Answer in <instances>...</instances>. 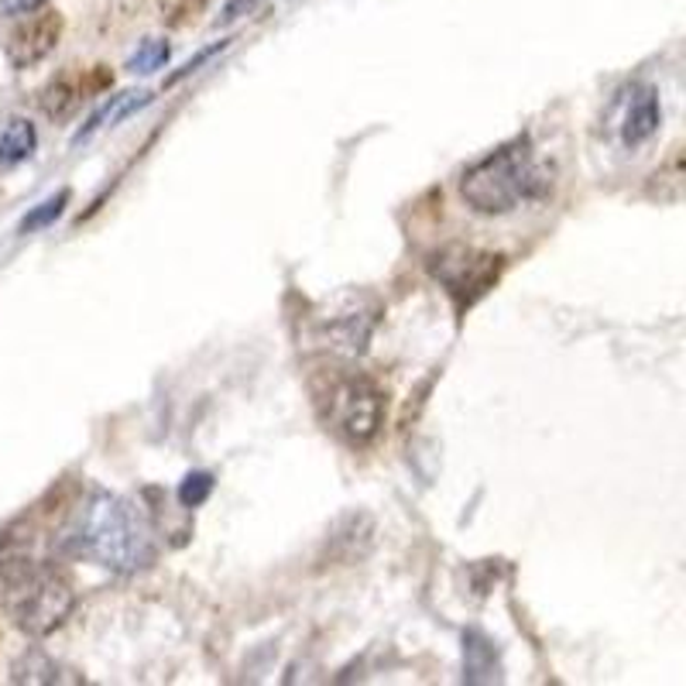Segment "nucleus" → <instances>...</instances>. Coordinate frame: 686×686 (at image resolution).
Listing matches in <instances>:
<instances>
[{"label":"nucleus","instance_id":"f257e3e1","mask_svg":"<svg viewBox=\"0 0 686 686\" xmlns=\"http://www.w3.org/2000/svg\"><path fill=\"white\" fill-rule=\"evenodd\" d=\"M59 550L128 577L155 563V532L134 501L97 491L76 508L59 535Z\"/></svg>","mask_w":686,"mask_h":686},{"label":"nucleus","instance_id":"f03ea898","mask_svg":"<svg viewBox=\"0 0 686 686\" xmlns=\"http://www.w3.org/2000/svg\"><path fill=\"white\" fill-rule=\"evenodd\" d=\"M553 186V172L532 158L529 141H508L461 176V199L484 217H505L529 199H542Z\"/></svg>","mask_w":686,"mask_h":686},{"label":"nucleus","instance_id":"7ed1b4c3","mask_svg":"<svg viewBox=\"0 0 686 686\" xmlns=\"http://www.w3.org/2000/svg\"><path fill=\"white\" fill-rule=\"evenodd\" d=\"M76 608L73 580L52 563L24 566L4 577V611L32 639H48L69 621Z\"/></svg>","mask_w":686,"mask_h":686},{"label":"nucleus","instance_id":"20e7f679","mask_svg":"<svg viewBox=\"0 0 686 686\" xmlns=\"http://www.w3.org/2000/svg\"><path fill=\"white\" fill-rule=\"evenodd\" d=\"M320 416L330 422V429L347 440V443H370L385 425L388 416V398L385 391L361 375H340L330 378L320 388Z\"/></svg>","mask_w":686,"mask_h":686},{"label":"nucleus","instance_id":"39448f33","mask_svg":"<svg viewBox=\"0 0 686 686\" xmlns=\"http://www.w3.org/2000/svg\"><path fill=\"white\" fill-rule=\"evenodd\" d=\"M429 275H433L446 296L461 306L471 309L480 296H488L498 278L505 275V254L491 251H477L467 244H450L429 257Z\"/></svg>","mask_w":686,"mask_h":686},{"label":"nucleus","instance_id":"423d86ee","mask_svg":"<svg viewBox=\"0 0 686 686\" xmlns=\"http://www.w3.org/2000/svg\"><path fill=\"white\" fill-rule=\"evenodd\" d=\"M63 35V18L55 11H42L35 14L32 21H24L14 27V35L8 38V59L14 69H27L42 63L45 55L55 48V42H59Z\"/></svg>","mask_w":686,"mask_h":686},{"label":"nucleus","instance_id":"0eeeda50","mask_svg":"<svg viewBox=\"0 0 686 686\" xmlns=\"http://www.w3.org/2000/svg\"><path fill=\"white\" fill-rule=\"evenodd\" d=\"M660 97H655L652 86H639L628 97L624 118H621V145L624 148H639L645 141L660 131Z\"/></svg>","mask_w":686,"mask_h":686},{"label":"nucleus","instance_id":"6e6552de","mask_svg":"<svg viewBox=\"0 0 686 686\" xmlns=\"http://www.w3.org/2000/svg\"><path fill=\"white\" fill-rule=\"evenodd\" d=\"M375 309H357L351 317H336L320 330V347L333 351V354H347L357 357L367 351V336L370 327H375Z\"/></svg>","mask_w":686,"mask_h":686},{"label":"nucleus","instance_id":"1a4fd4ad","mask_svg":"<svg viewBox=\"0 0 686 686\" xmlns=\"http://www.w3.org/2000/svg\"><path fill=\"white\" fill-rule=\"evenodd\" d=\"M645 199H652V203H683L686 199V145L673 148L660 165H655V172L645 179Z\"/></svg>","mask_w":686,"mask_h":686},{"label":"nucleus","instance_id":"9d476101","mask_svg":"<svg viewBox=\"0 0 686 686\" xmlns=\"http://www.w3.org/2000/svg\"><path fill=\"white\" fill-rule=\"evenodd\" d=\"M82 93H86L82 79H76L73 73H59L38 93V107L48 121H66L69 113H76V107L82 103Z\"/></svg>","mask_w":686,"mask_h":686},{"label":"nucleus","instance_id":"9b49d317","mask_svg":"<svg viewBox=\"0 0 686 686\" xmlns=\"http://www.w3.org/2000/svg\"><path fill=\"white\" fill-rule=\"evenodd\" d=\"M498 673V649L484 632H464V679L488 683Z\"/></svg>","mask_w":686,"mask_h":686},{"label":"nucleus","instance_id":"f8f14e48","mask_svg":"<svg viewBox=\"0 0 686 686\" xmlns=\"http://www.w3.org/2000/svg\"><path fill=\"white\" fill-rule=\"evenodd\" d=\"M35 148H38V131L32 121L14 118L0 131V165H21L35 155Z\"/></svg>","mask_w":686,"mask_h":686},{"label":"nucleus","instance_id":"ddd939ff","mask_svg":"<svg viewBox=\"0 0 686 686\" xmlns=\"http://www.w3.org/2000/svg\"><path fill=\"white\" fill-rule=\"evenodd\" d=\"M63 670L55 666L45 652H24L21 660L14 663V670H11V679L14 683H63L66 676H59Z\"/></svg>","mask_w":686,"mask_h":686},{"label":"nucleus","instance_id":"4468645a","mask_svg":"<svg viewBox=\"0 0 686 686\" xmlns=\"http://www.w3.org/2000/svg\"><path fill=\"white\" fill-rule=\"evenodd\" d=\"M69 207V189H59L55 196H48L45 203H38L35 210H27L24 220L18 223V234H35V231H45L55 220H59Z\"/></svg>","mask_w":686,"mask_h":686},{"label":"nucleus","instance_id":"2eb2a0df","mask_svg":"<svg viewBox=\"0 0 686 686\" xmlns=\"http://www.w3.org/2000/svg\"><path fill=\"white\" fill-rule=\"evenodd\" d=\"M168 55H172L168 42H145V45H141V48L131 55L128 69H131V73H155V69H162V66L168 63Z\"/></svg>","mask_w":686,"mask_h":686},{"label":"nucleus","instance_id":"dca6fc26","mask_svg":"<svg viewBox=\"0 0 686 686\" xmlns=\"http://www.w3.org/2000/svg\"><path fill=\"white\" fill-rule=\"evenodd\" d=\"M213 491V474H203V471H192L182 484H179V505L182 508H199Z\"/></svg>","mask_w":686,"mask_h":686},{"label":"nucleus","instance_id":"f3484780","mask_svg":"<svg viewBox=\"0 0 686 686\" xmlns=\"http://www.w3.org/2000/svg\"><path fill=\"white\" fill-rule=\"evenodd\" d=\"M357 525V514H351V519H343V535H347V542H354V539H375V525H370V519L364 514V522H361V529H354ZM336 542H343L340 535H330V546H336ZM357 553L364 556V550L357 546ZM343 560H357L354 553H336V563H343Z\"/></svg>","mask_w":686,"mask_h":686},{"label":"nucleus","instance_id":"a211bd4d","mask_svg":"<svg viewBox=\"0 0 686 686\" xmlns=\"http://www.w3.org/2000/svg\"><path fill=\"white\" fill-rule=\"evenodd\" d=\"M223 48H226V42H217V45L203 48V52H199V55H192V59H189V63H186V66H182L179 73H172V76H168V86H172V82H179V79H186V76H192V73H196L199 66H203V63H210V59H213V55H217V52H223Z\"/></svg>","mask_w":686,"mask_h":686},{"label":"nucleus","instance_id":"6ab92c4d","mask_svg":"<svg viewBox=\"0 0 686 686\" xmlns=\"http://www.w3.org/2000/svg\"><path fill=\"white\" fill-rule=\"evenodd\" d=\"M48 4V0H0V8H4L8 18H21V14H35Z\"/></svg>","mask_w":686,"mask_h":686}]
</instances>
